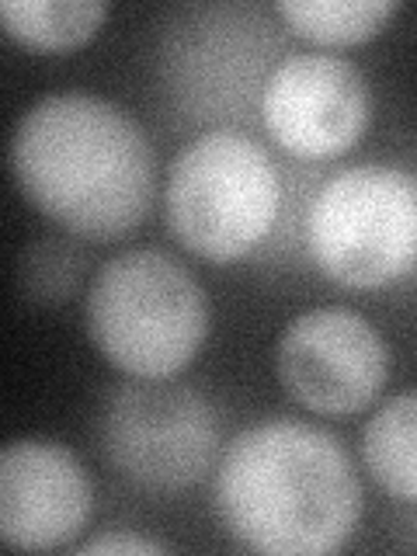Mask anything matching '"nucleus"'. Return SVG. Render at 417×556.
Here are the masks:
<instances>
[{"label": "nucleus", "instance_id": "obj_1", "mask_svg": "<svg viewBox=\"0 0 417 556\" xmlns=\"http://www.w3.org/2000/svg\"><path fill=\"white\" fill-rule=\"evenodd\" d=\"M25 199L84 240L132 233L153 205L156 164L147 132L98 94L35 101L11 139Z\"/></svg>", "mask_w": 417, "mask_h": 556}, {"label": "nucleus", "instance_id": "obj_2", "mask_svg": "<svg viewBox=\"0 0 417 556\" xmlns=\"http://www.w3.org/2000/svg\"><path fill=\"white\" fill-rule=\"evenodd\" d=\"M213 501L223 529L268 556L338 553L362 518V483L344 445L286 417L226 445Z\"/></svg>", "mask_w": 417, "mask_h": 556}, {"label": "nucleus", "instance_id": "obj_3", "mask_svg": "<svg viewBox=\"0 0 417 556\" xmlns=\"http://www.w3.org/2000/svg\"><path fill=\"white\" fill-rule=\"evenodd\" d=\"M87 334L132 379H170L199 355L208 300L178 257L136 248L98 268L87 289Z\"/></svg>", "mask_w": 417, "mask_h": 556}, {"label": "nucleus", "instance_id": "obj_4", "mask_svg": "<svg viewBox=\"0 0 417 556\" xmlns=\"http://www.w3.org/2000/svg\"><path fill=\"white\" fill-rule=\"evenodd\" d=\"M278 170L251 132L208 129L178 153L167 178V223L213 265L248 257L278 219Z\"/></svg>", "mask_w": 417, "mask_h": 556}, {"label": "nucleus", "instance_id": "obj_5", "mask_svg": "<svg viewBox=\"0 0 417 556\" xmlns=\"http://www.w3.org/2000/svg\"><path fill=\"white\" fill-rule=\"evenodd\" d=\"M306 243L330 282L390 286L417 257V178L393 164L338 170L309 202Z\"/></svg>", "mask_w": 417, "mask_h": 556}, {"label": "nucleus", "instance_id": "obj_6", "mask_svg": "<svg viewBox=\"0 0 417 556\" xmlns=\"http://www.w3.org/2000/svg\"><path fill=\"white\" fill-rule=\"evenodd\" d=\"M101 448L122 477L147 491H181L195 483L219 448L208 400L167 379L118 387L101 410Z\"/></svg>", "mask_w": 417, "mask_h": 556}, {"label": "nucleus", "instance_id": "obj_7", "mask_svg": "<svg viewBox=\"0 0 417 556\" xmlns=\"http://www.w3.org/2000/svg\"><path fill=\"white\" fill-rule=\"evenodd\" d=\"M286 393L313 414H358L379 396L390 352L379 330L352 309L320 306L295 317L275 348Z\"/></svg>", "mask_w": 417, "mask_h": 556}, {"label": "nucleus", "instance_id": "obj_8", "mask_svg": "<svg viewBox=\"0 0 417 556\" xmlns=\"http://www.w3.org/2000/svg\"><path fill=\"white\" fill-rule=\"evenodd\" d=\"M261 115L275 143L292 156H338L369 129V80L344 56L292 52L268 74Z\"/></svg>", "mask_w": 417, "mask_h": 556}, {"label": "nucleus", "instance_id": "obj_9", "mask_svg": "<svg viewBox=\"0 0 417 556\" xmlns=\"http://www.w3.org/2000/svg\"><path fill=\"white\" fill-rule=\"evenodd\" d=\"M91 477L66 445L14 439L0 456V539L11 549L66 546L91 521Z\"/></svg>", "mask_w": 417, "mask_h": 556}, {"label": "nucleus", "instance_id": "obj_10", "mask_svg": "<svg viewBox=\"0 0 417 556\" xmlns=\"http://www.w3.org/2000/svg\"><path fill=\"white\" fill-rule=\"evenodd\" d=\"M362 456L390 497L417 501V393H400L369 417Z\"/></svg>", "mask_w": 417, "mask_h": 556}, {"label": "nucleus", "instance_id": "obj_11", "mask_svg": "<svg viewBox=\"0 0 417 556\" xmlns=\"http://www.w3.org/2000/svg\"><path fill=\"white\" fill-rule=\"evenodd\" d=\"M4 31L14 42L42 52H63L87 42L104 22L98 0H4Z\"/></svg>", "mask_w": 417, "mask_h": 556}, {"label": "nucleus", "instance_id": "obj_12", "mask_svg": "<svg viewBox=\"0 0 417 556\" xmlns=\"http://www.w3.org/2000/svg\"><path fill=\"white\" fill-rule=\"evenodd\" d=\"M278 17L320 46H355L379 35L400 11L393 0H282Z\"/></svg>", "mask_w": 417, "mask_h": 556}, {"label": "nucleus", "instance_id": "obj_13", "mask_svg": "<svg viewBox=\"0 0 417 556\" xmlns=\"http://www.w3.org/2000/svg\"><path fill=\"white\" fill-rule=\"evenodd\" d=\"M84 271H87V254L74 240H60V237L35 240L17 257V286H22V295L35 306L66 303L80 289Z\"/></svg>", "mask_w": 417, "mask_h": 556}, {"label": "nucleus", "instance_id": "obj_14", "mask_svg": "<svg viewBox=\"0 0 417 556\" xmlns=\"http://www.w3.org/2000/svg\"><path fill=\"white\" fill-rule=\"evenodd\" d=\"M170 546L164 543H153V539L143 535H132V532H112V535H98L91 543L80 546V556L87 553H167Z\"/></svg>", "mask_w": 417, "mask_h": 556}]
</instances>
